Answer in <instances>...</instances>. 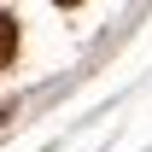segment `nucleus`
I'll return each instance as SVG.
<instances>
[{"mask_svg":"<svg viewBox=\"0 0 152 152\" xmlns=\"http://www.w3.org/2000/svg\"><path fill=\"white\" fill-rule=\"evenodd\" d=\"M12 58H18V18L0 12V64H12Z\"/></svg>","mask_w":152,"mask_h":152,"instance_id":"nucleus-1","label":"nucleus"},{"mask_svg":"<svg viewBox=\"0 0 152 152\" xmlns=\"http://www.w3.org/2000/svg\"><path fill=\"white\" fill-rule=\"evenodd\" d=\"M58 6H76V0H58Z\"/></svg>","mask_w":152,"mask_h":152,"instance_id":"nucleus-2","label":"nucleus"}]
</instances>
